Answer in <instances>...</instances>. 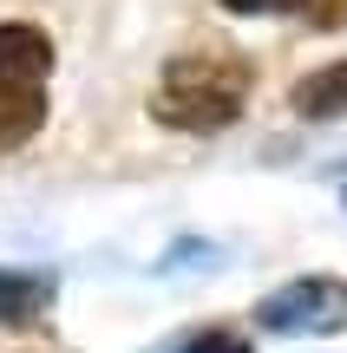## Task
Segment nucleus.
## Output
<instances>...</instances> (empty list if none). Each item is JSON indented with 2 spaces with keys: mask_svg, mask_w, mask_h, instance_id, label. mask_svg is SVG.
<instances>
[{
  "mask_svg": "<svg viewBox=\"0 0 347 353\" xmlns=\"http://www.w3.org/2000/svg\"><path fill=\"white\" fill-rule=\"evenodd\" d=\"M177 353H256V347H243L236 334H197V341H184Z\"/></svg>",
  "mask_w": 347,
  "mask_h": 353,
  "instance_id": "obj_6",
  "label": "nucleus"
},
{
  "mask_svg": "<svg viewBox=\"0 0 347 353\" xmlns=\"http://www.w3.org/2000/svg\"><path fill=\"white\" fill-rule=\"evenodd\" d=\"M249 99V72L236 59L217 52H190V59H170L164 79L151 92V112L177 131H223Z\"/></svg>",
  "mask_w": 347,
  "mask_h": 353,
  "instance_id": "obj_1",
  "label": "nucleus"
},
{
  "mask_svg": "<svg viewBox=\"0 0 347 353\" xmlns=\"http://www.w3.org/2000/svg\"><path fill=\"white\" fill-rule=\"evenodd\" d=\"M46 72L52 39L39 26H0V151L26 144L46 125Z\"/></svg>",
  "mask_w": 347,
  "mask_h": 353,
  "instance_id": "obj_2",
  "label": "nucleus"
},
{
  "mask_svg": "<svg viewBox=\"0 0 347 353\" xmlns=\"http://www.w3.org/2000/svg\"><path fill=\"white\" fill-rule=\"evenodd\" d=\"M341 203H347V190H341Z\"/></svg>",
  "mask_w": 347,
  "mask_h": 353,
  "instance_id": "obj_8",
  "label": "nucleus"
},
{
  "mask_svg": "<svg viewBox=\"0 0 347 353\" xmlns=\"http://www.w3.org/2000/svg\"><path fill=\"white\" fill-rule=\"evenodd\" d=\"M295 112L301 118H335V112H347V59L301 79V85H295Z\"/></svg>",
  "mask_w": 347,
  "mask_h": 353,
  "instance_id": "obj_4",
  "label": "nucleus"
},
{
  "mask_svg": "<svg viewBox=\"0 0 347 353\" xmlns=\"http://www.w3.org/2000/svg\"><path fill=\"white\" fill-rule=\"evenodd\" d=\"M230 13H295L301 0H223Z\"/></svg>",
  "mask_w": 347,
  "mask_h": 353,
  "instance_id": "obj_7",
  "label": "nucleus"
},
{
  "mask_svg": "<svg viewBox=\"0 0 347 353\" xmlns=\"http://www.w3.org/2000/svg\"><path fill=\"white\" fill-rule=\"evenodd\" d=\"M256 327L269 334H341L347 327V281L341 275H308L275 288L256 307Z\"/></svg>",
  "mask_w": 347,
  "mask_h": 353,
  "instance_id": "obj_3",
  "label": "nucleus"
},
{
  "mask_svg": "<svg viewBox=\"0 0 347 353\" xmlns=\"http://www.w3.org/2000/svg\"><path fill=\"white\" fill-rule=\"evenodd\" d=\"M52 301V281L46 275H0V321H26V314H39V307Z\"/></svg>",
  "mask_w": 347,
  "mask_h": 353,
  "instance_id": "obj_5",
  "label": "nucleus"
}]
</instances>
